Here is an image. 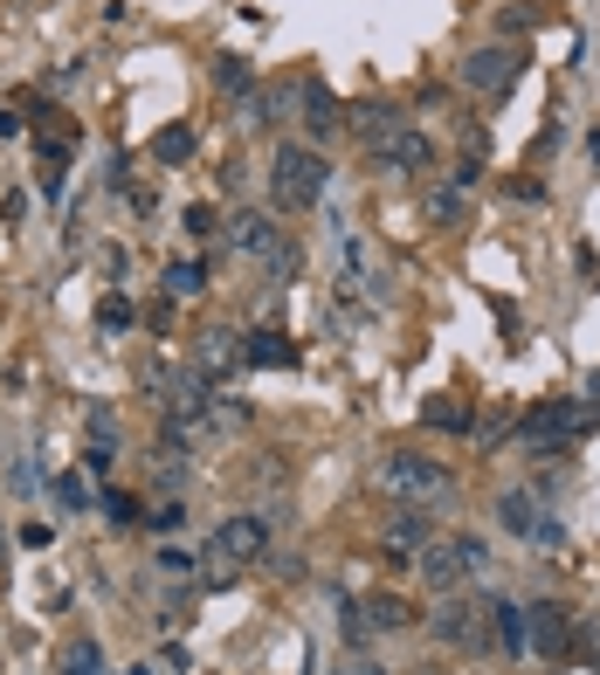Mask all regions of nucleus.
Instances as JSON below:
<instances>
[{"mask_svg":"<svg viewBox=\"0 0 600 675\" xmlns=\"http://www.w3.org/2000/svg\"><path fill=\"white\" fill-rule=\"evenodd\" d=\"M28 124H21V111H0V138H21Z\"/></svg>","mask_w":600,"mask_h":675,"instance_id":"nucleus-33","label":"nucleus"},{"mask_svg":"<svg viewBox=\"0 0 600 675\" xmlns=\"http://www.w3.org/2000/svg\"><path fill=\"white\" fill-rule=\"evenodd\" d=\"M387 538H394V552H407V544H428V517H421L415 504H407V510L394 517V525H387Z\"/></svg>","mask_w":600,"mask_h":675,"instance_id":"nucleus-19","label":"nucleus"},{"mask_svg":"<svg viewBox=\"0 0 600 675\" xmlns=\"http://www.w3.org/2000/svg\"><path fill=\"white\" fill-rule=\"evenodd\" d=\"M56 675H104L97 641H70V648H62V662H56Z\"/></svg>","mask_w":600,"mask_h":675,"instance_id":"nucleus-17","label":"nucleus"},{"mask_svg":"<svg viewBox=\"0 0 600 675\" xmlns=\"http://www.w3.org/2000/svg\"><path fill=\"white\" fill-rule=\"evenodd\" d=\"M325 186H332V166L317 159L311 145H276V159H269V201L284 207V214H304L325 201Z\"/></svg>","mask_w":600,"mask_h":675,"instance_id":"nucleus-1","label":"nucleus"},{"mask_svg":"<svg viewBox=\"0 0 600 675\" xmlns=\"http://www.w3.org/2000/svg\"><path fill=\"white\" fill-rule=\"evenodd\" d=\"M483 180V159H463L456 172H448V186H456V193H469V186H477Z\"/></svg>","mask_w":600,"mask_h":675,"instance_id":"nucleus-29","label":"nucleus"},{"mask_svg":"<svg viewBox=\"0 0 600 675\" xmlns=\"http://www.w3.org/2000/svg\"><path fill=\"white\" fill-rule=\"evenodd\" d=\"M235 359H242V338H235V332H207L201 365H235Z\"/></svg>","mask_w":600,"mask_h":675,"instance_id":"nucleus-22","label":"nucleus"},{"mask_svg":"<svg viewBox=\"0 0 600 675\" xmlns=\"http://www.w3.org/2000/svg\"><path fill=\"white\" fill-rule=\"evenodd\" d=\"M373 166H380V172H428V166H435V145L400 124L394 138H380V145H373Z\"/></svg>","mask_w":600,"mask_h":675,"instance_id":"nucleus-9","label":"nucleus"},{"mask_svg":"<svg viewBox=\"0 0 600 675\" xmlns=\"http://www.w3.org/2000/svg\"><path fill=\"white\" fill-rule=\"evenodd\" d=\"M587 152H593V166H600V132H593V138H587Z\"/></svg>","mask_w":600,"mask_h":675,"instance_id":"nucleus-35","label":"nucleus"},{"mask_svg":"<svg viewBox=\"0 0 600 675\" xmlns=\"http://www.w3.org/2000/svg\"><path fill=\"white\" fill-rule=\"evenodd\" d=\"M56 504H62V510H91V483H83L76 469H62V475H56Z\"/></svg>","mask_w":600,"mask_h":675,"instance_id":"nucleus-23","label":"nucleus"},{"mask_svg":"<svg viewBox=\"0 0 600 675\" xmlns=\"http://www.w3.org/2000/svg\"><path fill=\"white\" fill-rule=\"evenodd\" d=\"M587 400H600V373H587Z\"/></svg>","mask_w":600,"mask_h":675,"instance_id":"nucleus-34","label":"nucleus"},{"mask_svg":"<svg viewBox=\"0 0 600 675\" xmlns=\"http://www.w3.org/2000/svg\"><path fill=\"white\" fill-rule=\"evenodd\" d=\"M367 620H373V635H394V627L415 620V606L394 600V593H380V600H367Z\"/></svg>","mask_w":600,"mask_h":675,"instance_id":"nucleus-15","label":"nucleus"},{"mask_svg":"<svg viewBox=\"0 0 600 675\" xmlns=\"http://www.w3.org/2000/svg\"><path fill=\"white\" fill-rule=\"evenodd\" d=\"M428 207H435V221H463V193H456V186H442Z\"/></svg>","mask_w":600,"mask_h":675,"instance_id":"nucleus-28","label":"nucleus"},{"mask_svg":"<svg viewBox=\"0 0 600 675\" xmlns=\"http://www.w3.org/2000/svg\"><path fill=\"white\" fill-rule=\"evenodd\" d=\"M242 365L269 373V365H297V345L284 332H242Z\"/></svg>","mask_w":600,"mask_h":675,"instance_id":"nucleus-11","label":"nucleus"},{"mask_svg":"<svg viewBox=\"0 0 600 675\" xmlns=\"http://www.w3.org/2000/svg\"><path fill=\"white\" fill-rule=\"evenodd\" d=\"M153 159H159V166H187V159H194V132H187V124L153 132Z\"/></svg>","mask_w":600,"mask_h":675,"instance_id":"nucleus-14","label":"nucleus"},{"mask_svg":"<svg viewBox=\"0 0 600 675\" xmlns=\"http://www.w3.org/2000/svg\"><path fill=\"white\" fill-rule=\"evenodd\" d=\"M187 234H214V207H207V201L187 207Z\"/></svg>","mask_w":600,"mask_h":675,"instance_id":"nucleus-31","label":"nucleus"},{"mask_svg":"<svg viewBox=\"0 0 600 675\" xmlns=\"http://www.w3.org/2000/svg\"><path fill=\"white\" fill-rule=\"evenodd\" d=\"M263 552H269L263 517H221V525H214V558H228V565H255Z\"/></svg>","mask_w":600,"mask_h":675,"instance_id":"nucleus-8","label":"nucleus"},{"mask_svg":"<svg viewBox=\"0 0 600 675\" xmlns=\"http://www.w3.org/2000/svg\"><path fill=\"white\" fill-rule=\"evenodd\" d=\"M490 648H504V655H525V606H511L490 593Z\"/></svg>","mask_w":600,"mask_h":675,"instance_id":"nucleus-12","label":"nucleus"},{"mask_svg":"<svg viewBox=\"0 0 600 675\" xmlns=\"http://www.w3.org/2000/svg\"><path fill=\"white\" fill-rule=\"evenodd\" d=\"M518 70H525L518 49H477V56L463 62V83H469V91H483V97H504L511 83H518Z\"/></svg>","mask_w":600,"mask_h":675,"instance_id":"nucleus-7","label":"nucleus"},{"mask_svg":"<svg viewBox=\"0 0 600 675\" xmlns=\"http://www.w3.org/2000/svg\"><path fill=\"white\" fill-rule=\"evenodd\" d=\"M497 525H504L511 538L539 544V552H566V525H560V517H552L531 490H504V496H497Z\"/></svg>","mask_w":600,"mask_h":675,"instance_id":"nucleus-4","label":"nucleus"},{"mask_svg":"<svg viewBox=\"0 0 600 675\" xmlns=\"http://www.w3.org/2000/svg\"><path fill=\"white\" fill-rule=\"evenodd\" d=\"M297 104H304V132H311V138H332L338 124H346V118H338V97H332L317 76H304V83H297Z\"/></svg>","mask_w":600,"mask_h":675,"instance_id":"nucleus-10","label":"nucleus"},{"mask_svg":"<svg viewBox=\"0 0 600 675\" xmlns=\"http://www.w3.org/2000/svg\"><path fill=\"white\" fill-rule=\"evenodd\" d=\"M97 324H104V332H132V303H124V297H104V303H97Z\"/></svg>","mask_w":600,"mask_h":675,"instance_id":"nucleus-26","label":"nucleus"},{"mask_svg":"<svg viewBox=\"0 0 600 675\" xmlns=\"http://www.w3.org/2000/svg\"><path fill=\"white\" fill-rule=\"evenodd\" d=\"M201 290H207L201 263H166V297H201Z\"/></svg>","mask_w":600,"mask_h":675,"instance_id":"nucleus-18","label":"nucleus"},{"mask_svg":"<svg viewBox=\"0 0 600 675\" xmlns=\"http://www.w3.org/2000/svg\"><path fill=\"white\" fill-rule=\"evenodd\" d=\"M387 496L428 510V504H442V496H456V475H448L442 462H428V455L407 448V455H394V462H387Z\"/></svg>","mask_w":600,"mask_h":675,"instance_id":"nucleus-3","label":"nucleus"},{"mask_svg":"<svg viewBox=\"0 0 600 675\" xmlns=\"http://www.w3.org/2000/svg\"><path fill=\"white\" fill-rule=\"evenodd\" d=\"M338 627H346V641H352V648H367V641H373V620H367V606H359V600H338Z\"/></svg>","mask_w":600,"mask_h":675,"instance_id":"nucleus-21","label":"nucleus"},{"mask_svg":"<svg viewBox=\"0 0 600 675\" xmlns=\"http://www.w3.org/2000/svg\"><path fill=\"white\" fill-rule=\"evenodd\" d=\"M483 565H490V544L483 538H428L421 552H415V572L435 586V593H456V586H469V579H483Z\"/></svg>","mask_w":600,"mask_h":675,"instance_id":"nucleus-2","label":"nucleus"},{"mask_svg":"<svg viewBox=\"0 0 600 675\" xmlns=\"http://www.w3.org/2000/svg\"><path fill=\"white\" fill-rule=\"evenodd\" d=\"M435 635H442L448 648H490V600H456V593H442Z\"/></svg>","mask_w":600,"mask_h":675,"instance_id":"nucleus-5","label":"nucleus"},{"mask_svg":"<svg viewBox=\"0 0 600 675\" xmlns=\"http://www.w3.org/2000/svg\"><path fill=\"white\" fill-rule=\"evenodd\" d=\"M525 648H539L545 662H566L573 655V606H560V600L525 606Z\"/></svg>","mask_w":600,"mask_h":675,"instance_id":"nucleus-6","label":"nucleus"},{"mask_svg":"<svg viewBox=\"0 0 600 675\" xmlns=\"http://www.w3.org/2000/svg\"><path fill=\"white\" fill-rule=\"evenodd\" d=\"M394 132H400V118H394V111H359V138H367V145L394 138Z\"/></svg>","mask_w":600,"mask_h":675,"instance_id":"nucleus-25","label":"nucleus"},{"mask_svg":"<svg viewBox=\"0 0 600 675\" xmlns=\"http://www.w3.org/2000/svg\"><path fill=\"white\" fill-rule=\"evenodd\" d=\"M97 510L111 517V525H139V517H145V510H139V496H124V490H104V496H97Z\"/></svg>","mask_w":600,"mask_h":675,"instance_id":"nucleus-24","label":"nucleus"},{"mask_svg":"<svg viewBox=\"0 0 600 675\" xmlns=\"http://www.w3.org/2000/svg\"><path fill=\"white\" fill-rule=\"evenodd\" d=\"M159 572L187 579V572H194V552H180V544H159Z\"/></svg>","mask_w":600,"mask_h":675,"instance_id":"nucleus-27","label":"nucleus"},{"mask_svg":"<svg viewBox=\"0 0 600 675\" xmlns=\"http://www.w3.org/2000/svg\"><path fill=\"white\" fill-rule=\"evenodd\" d=\"M228 242H235V249H249V255H269V249H276L269 214H235V221H228Z\"/></svg>","mask_w":600,"mask_h":675,"instance_id":"nucleus-13","label":"nucleus"},{"mask_svg":"<svg viewBox=\"0 0 600 675\" xmlns=\"http://www.w3.org/2000/svg\"><path fill=\"white\" fill-rule=\"evenodd\" d=\"M180 517H187V504H159V510H145V525H153V531H173Z\"/></svg>","mask_w":600,"mask_h":675,"instance_id":"nucleus-30","label":"nucleus"},{"mask_svg":"<svg viewBox=\"0 0 600 675\" xmlns=\"http://www.w3.org/2000/svg\"><path fill=\"white\" fill-rule=\"evenodd\" d=\"M332 675H387V668H380V662H367V655H346V662H338Z\"/></svg>","mask_w":600,"mask_h":675,"instance_id":"nucleus-32","label":"nucleus"},{"mask_svg":"<svg viewBox=\"0 0 600 675\" xmlns=\"http://www.w3.org/2000/svg\"><path fill=\"white\" fill-rule=\"evenodd\" d=\"M214 83H221L228 97H249V91H255V83H249V62H242V56H221V62H214Z\"/></svg>","mask_w":600,"mask_h":675,"instance_id":"nucleus-20","label":"nucleus"},{"mask_svg":"<svg viewBox=\"0 0 600 675\" xmlns=\"http://www.w3.org/2000/svg\"><path fill=\"white\" fill-rule=\"evenodd\" d=\"M593 668H600V648H593Z\"/></svg>","mask_w":600,"mask_h":675,"instance_id":"nucleus-36","label":"nucleus"},{"mask_svg":"<svg viewBox=\"0 0 600 675\" xmlns=\"http://www.w3.org/2000/svg\"><path fill=\"white\" fill-rule=\"evenodd\" d=\"M421 421L428 427H469V407L456 394H435V400H421Z\"/></svg>","mask_w":600,"mask_h":675,"instance_id":"nucleus-16","label":"nucleus"}]
</instances>
